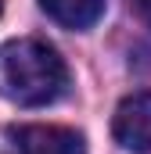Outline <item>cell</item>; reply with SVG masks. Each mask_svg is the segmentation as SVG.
Wrapping results in <instances>:
<instances>
[{"instance_id": "cell-1", "label": "cell", "mask_w": 151, "mask_h": 154, "mask_svg": "<svg viewBox=\"0 0 151 154\" xmlns=\"http://www.w3.org/2000/svg\"><path fill=\"white\" fill-rule=\"evenodd\" d=\"M65 61L43 39H11L0 47V97L18 108H40L65 93Z\"/></svg>"}, {"instance_id": "cell-2", "label": "cell", "mask_w": 151, "mask_h": 154, "mask_svg": "<svg viewBox=\"0 0 151 154\" xmlns=\"http://www.w3.org/2000/svg\"><path fill=\"white\" fill-rule=\"evenodd\" d=\"M4 154H83V136L61 125H18L7 129Z\"/></svg>"}, {"instance_id": "cell-3", "label": "cell", "mask_w": 151, "mask_h": 154, "mask_svg": "<svg viewBox=\"0 0 151 154\" xmlns=\"http://www.w3.org/2000/svg\"><path fill=\"white\" fill-rule=\"evenodd\" d=\"M112 133L126 151L133 154L151 151V93H133L115 108Z\"/></svg>"}, {"instance_id": "cell-4", "label": "cell", "mask_w": 151, "mask_h": 154, "mask_svg": "<svg viewBox=\"0 0 151 154\" xmlns=\"http://www.w3.org/2000/svg\"><path fill=\"white\" fill-rule=\"evenodd\" d=\"M40 7L65 29H90L104 14V0H40Z\"/></svg>"}, {"instance_id": "cell-5", "label": "cell", "mask_w": 151, "mask_h": 154, "mask_svg": "<svg viewBox=\"0 0 151 154\" xmlns=\"http://www.w3.org/2000/svg\"><path fill=\"white\" fill-rule=\"evenodd\" d=\"M137 7H140V14L151 22V0H137Z\"/></svg>"}, {"instance_id": "cell-6", "label": "cell", "mask_w": 151, "mask_h": 154, "mask_svg": "<svg viewBox=\"0 0 151 154\" xmlns=\"http://www.w3.org/2000/svg\"><path fill=\"white\" fill-rule=\"evenodd\" d=\"M0 11H4V4H0Z\"/></svg>"}]
</instances>
